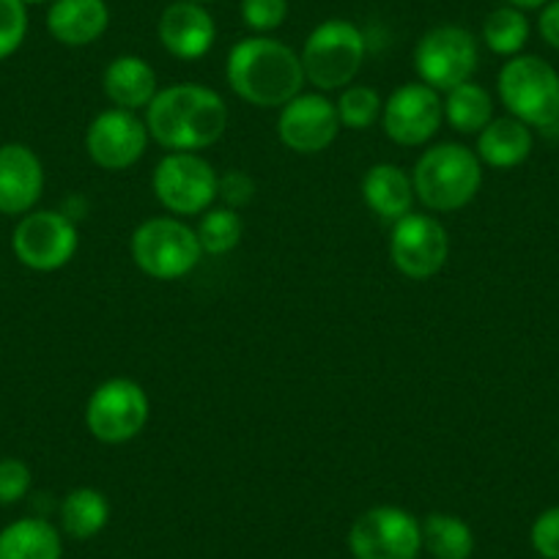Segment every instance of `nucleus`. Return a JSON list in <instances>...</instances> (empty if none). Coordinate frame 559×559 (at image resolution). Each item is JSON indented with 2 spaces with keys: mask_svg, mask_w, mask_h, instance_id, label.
<instances>
[{
  "mask_svg": "<svg viewBox=\"0 0 559 559\" xmlns=\"http://www.w3.org/2000/svg\"><path fill=\"white\" fill-rule=\"evenodd\" d=\"M483 41L493 56H521V50L530 41V20L521 9L504 3V7L493 9L483 23Z\"/></svg>",
  "mask_w": 559,
  "mask_h": 559,
  "instance_id": "a878e982",
  "label": "nucleus"
},
{
  "mask_svg": "<svg viewBox=\"0 0 559 559\" xmlns=\"http://www.w3.org/2000/svg\"><path fill=\"white\" fill-rule=\"evenodd\" d=\"M192 3H203V7H206V3H212V0H192Z\"/></svg>",
  "mask_w": 559,
  "mask_h": 559,
  "instance_id": "e433bc0d",
  "label": "nucleus"
},
{
  "mask_svg": "<svg viewBox=\"0 0 559 559\" xmlns=\"http://www.w3.org/2000/svg\"><path fill=\"white\" fill-rule=\"evenodd\" d=\"M532 146V129L524 121L513 116L493 118L480 134H477V159L493 170L519 168L530 159Z\"/></svg>",
  "mask_w": 559,
  "mask_h": 559,
  "instance_id": "aec40b11",
  "label": "nucleus"
},
{
  "mask_svg": "<svg viewBox=\"0 0 559 559\" xmlns=\"http://www.w3.org/2000/svg\"><path fill=\"white\" fill-rule=\"evenodd\" d=\"M444 121L464 134H480L493 121V99L483 85L461 83L442 99Z\"/></svg>",
  "mask_w": 559,
  "mask_h": 559,
  "instance_id": "393cba45",
  "label": "nucleus"
},
{
  "mask_svg": "<svg viewBox=\"0 0 559 559\" xmlns=\"http://www.w3.org/2000/svg\"><path fill=\"white\" fill-rule=\"evenodd\" d=\"M252 192H255L252 179L247 174H239V170L219 179V198H223L225 206H230V209L245 206V203L252 198Z\"/></svg>",
  "mask_w": 559,
  "mask_h": 559,
  "instance_id": "473e14b6",
  "label": "nucleus"
},
{
  "mask_svg": "<svg viewBox=\"0 0 559 559\" xmlns=\"http://www.w3.org/2000/svg\"><path fill=\"white\" fill-rule=\"evenodd\" d=\"M444 121V105L439 91L426 83H406L390 94L381 107V127L397 146H426Z\"/></svg>",
  "mask_w": 559,
  "mask_h": 559,
  "instance_id": "ddd939ff",
  "label": "nucleus"
},
{
  "mask_svg": "<svg viewBox=\"0 0 559 559\" xmlns=\"http://www.w3.org/2000/svg\"><path fill=\"white\" fill-rule=\"evenodd\" d=\"M102 91L112 107L132 112L143 110L157 96V72L140 56H118L102 74Z\"/></svg>",
  "mask_w": 559,
  "mask_h": 559,
  "instance_id": "6ab92c4d",
  "label": "nucleus"
},
{
  "mask_svg": "<svg viewBox=\"0 0 559 559\" xmlns=\"http://www.w3.org/2000/svg\"><path fill=\"white\" fill-rule=\"evenodd\" d=\"M499 99L526 127L559 123V72L537 56H513L499 72Z\"/></svg>",
  "mask_w": 559,
  "mask_h": 559,
  "instance_id": "423d86ee",
  "label": "nucleus"
},
{
  "mask_svg": "<svg viewBox=\"0 0 559 559\" xmlns=\"http://www.w3.org/2000/svg\"><path fill=\"white\" fill-rule=\"evenodd\" d=\"M354 559H417L423 551V526L408 510L379 504L365 510L348 530Z\"/></svg>",
  "mask_w": 559,
  "mask_h": 559,
  "instance_id": "9d476101",
  "label": "nucleus"
},
{
  "mask_svg": "<svg viewBox=\"0 0 559 559\" xmlns=\"http://www.w3.org/2000/svg\"><path fill=\"white\" fill-rule=\"evenodd\" d=\"M45 192V165L25 143L0 146V214L17 217L34 212Z\"/></svg>",
  "mask_w": 559,
  "mask_h": 559,
  "instance_id": "dca6fc26",
  "label": "nucleus"
},
{
  "mask_svg": "<svg viewBox=\"0 0 559 559\" xmlns=\"http://www.w3.org/2000/svg\"><path fill=\"white\" fill-rule=\"evenodd\" d=\"M241 20L255 36H269L288 20V0H241Z\"/></svg>",
  "mask_w": 559,
  "mask_h": 559,
  "instance_id": "c756f323",
  "label": "nucleus"
},
{
  "mask_svg": "<svg viewBox=\"0 0 559 559\" xmlns=\"http://www.w3.org/2000/svg\"><path fill=\"white\" fill-rule=\"evenodd\" d=\"M341 132L335 102L324 94H297L280 107L277 138L294 154H321L335 143Z\"/></svg>",
  "mask_w": 559,
  "mask_h": 559,
  "instance_id": "2eb2a0df",
  "label": "nucleus"
},
{
  "mask_svg": "<svg viewBox=\"0 0 559 559\" xmlns=\"http://www.w3.org/2000/svg\"><path fill=\"white\" fill-rule=\"evenodd\" d=\"M537 31L548 47L559 50V0H548L543 7L540 17H537Z\"/></svg>",
  "mask_w": 559,
  "mask_h": 559,
  "instance_id": "72a5a7b5",
  "label": "nucleus"
},
{
  "mask_svg": "<svg viewBox=\"0 0 559 559\" xmlns=\"http://www.w3.org/2000/svg\"><path fill=\"white\" fill-rule=\"evenodd\" d=\"M225 80L239 99L263 110L288 105L308 83L299 52L272 36L236 41L225 61Z\"/></svg>",
  "mask_w": 559,
  "mask_h": 559,
  "instance_id": "f03ea898",
  "label": "nucleus"
},
{
  "mask_svg": "<svg viewBox=\"0 0 559 559\" xmlns=\"http://www.w3.org/2000/svg\"><path fill=\"white\" fill-rule=\"evenodd\" d=\"M450 255V236L431 214H406L390 236V258L408 280H428L442 272Z\"/></svg>",
  "mask_w": 559,
  "mask_h": 559,
  "instance_id": "f8f14e48",
  "label": "nucleus"
},
{
  "mask_svg": "<svg viewBox=\"0 0 559 559\" xmlns=\"http://www.w3.org/2000/svg\"><path fill=\"white\" fill-rule=\"evenodd\" d=\"M368 56L365 34L352 20H324L302 47L305 80L319 91L348 88Z\"/></svg>",
  "mask_w": 559,
  "mask_h": 559,
  "instance_id": "20e7f679",
  "label": "nucleus"
},
{
  "mask_svg": "<svg viewBox=\"0 0 559 559\" xmlns=\"http://www.w3.org/2000/svg\"><path fill=\"white\" fill-rule=\"evenodd\" d=\"M80 247L78 225L72 217L52 209L23 214L12 234V250L23 266L34 272H56L74 258Z\"/></svg>",
  "mask_w": 559,
  "mask_h": 559,
  "instance_id": "9b49d317",
  "label": "nucleus"
},
{
  "mask_svg": "<svg viewBox=\"0 0 559 559\" xmlns=\"http://www.w3.org/2000/svg\"><path fill=\"white\" fill-rule=\"evenodd\" d=\"M201 250L206 255H228L236 250L245 234V223H241L239 212L230 206H212L209 212L201 214V223L195 228Z\"/></svg>",
  "mask_w": 559,
  "mask_h": 559,
  "instance_id": "bb28decb",
  "label": "nucleus"
},
{
  "mask_svg": "<svg viewBox=\"0 0 559 559\" xmlns=\"http://www.w3.org/2000/svg\"><path fill=\"white\" fill-rule=\"evenodd\" d=\"M25 7H39V3H47V0H23Z\"/></svg>",
  "mask_w": 559,
  "mask_h": 559,
  "instance_id": "c9c22d12",
  "label": "nucleus"
},
{
  "mask_svg": "<svg viewBox=\"0 0 559 559\" xmlns=\"http://www.w3.org/2000/svg\"><path fill=\"white\" fill-rule=\"evenodd\" d=\"M159 45L179 61H198L212 50L217 39V25L203 3L176 0L163 12L157 25Z\"/></svg>",
  "mask_w": 559,
  "mask_h": 559,
  "instance_id": "f3484780",
  "label": "nucleus"
},
{
  "mask_svg": "<svg viewBox=\"0 0 559 559\" xmlns=\"http://www.w3.org/2000/svg\"><path fill=\"white\" fill-rule=\"evenodd\" d=\"M504 3H508V7L521 9V12H530V9H543L548 0H504Z\"/></svg>",
  "mask_w": 559,
  "mask_h": 559,
  "instance_id": "f704fd0d",
  "label": "nucleus"
},
{
  "mask_svg": "<svg viewBox=\"0 0 559 559\" xmlns=\"http://www.w3.org/2000/svg\"><path fill=\"white\" fill-rule=\"evenodd\" d=\"M110 25L105 0H52L47 12V31L67 47H88L102 39Z\"/></svg>",
  "mask_w": 559,
  "mask_h": 559,
  "instance_id": "a211bd4d",
  "label": "nucleus"
},
{
  "mask_svg": "<svg viewBox=\"0 0 559 559\" xmlns=\"http://www.w3.org/2000/svg\"><path fill=\"white\" fill-rule=\"evenodd\" d=\"M152 417L146 390L132 379H107L85 403V426L102 444H127L143 433Z\"/></svg>",
  "mask_w": 559,
  "mask_h": 559,
  "instance_id": "6e6552de",
  "label": "nucleus"
},
{
  "mask_svg": "<svg viewBox=\"0 0 559 559\" xmlns=\"http://www.w3.org/2000/svg\"><path fill=\"white\" fill-rule=\"evenodd\" d=\"M152 140L168 152H203L214 146L228 127V105L214 88L179 83L157 91L146 107Z\"/></svg>",
  "mask_w": 559,
  "mask_h": 559,
  "instance_id": "f257e3e1",
  "label": "nucleus"
},
{
  "mask_svg": "<svg viewBox=\"0 0 559 559\" xmlns=\"http://www.w3.org/2000/svg\"><path fill=\"white\" fill-rule=\"evenodd\" d=\"M423 526V548L433 559H472L475 554V532L461 515L431 513L419 521Z\"/></svg>",
  "mask_w": 559,
  "mask_h": 559,
  "instance_id": "b1692460",
  "label": "nucleus"
},
{
  "mask_svg": "<svg viewBox=\"0 0 559 559\" xmlns=\"http://www.w3.org/2000/svg\"><path fill=\"white\" fill-rule=\"evenodd\" d=\"M129 250L140 272L163 283L187 277L203 258L195 228L174 214L143 219L134 228Z\"/></svg>",
  "mask_w": 559,
  "mask_h": 559,
  "instance_id": "39448f33",
  "label": "nucleus"
},
{
  "mask_svg": "<svg viewBox=\"0 0 559 559\" xmlns=\"http://www.w3.org/2000/svg\"><path fill=\"white\" fill-rule=\"evenodd\" d=\"M480 63L477 39L464 25H437L419 36L414 47V69L419 83L433 91H453L455 85L469 83Z\"/></svg>",
  "mask_w": 559,
  "mask_h": 559,
  "instance_id": "1a4fd4ad",
  "label": "nucleus"
},
{
  "mask_svg": "<svg viewBox=\"0 0 559 559\" xmlns=\"http://www.w3.org/2000/svg\"><path fill=\"white\" fill-rule=\"evenodd\" d=\"M28 36V7L23 0H0V61L23 47Z\"/></svg>",
  "mask_w": 559,
  "mask_h": 559,
  "instance_id": "c85d7f7f",
  "label": "nucleus"
},
{
  "mask_svg": "<svg viewBox=\"0 0 559 559\" xmlns=\"http://www.w3.org/2000/svg\"><path fill=\"white\" fill-rule=\"evenodd\" d=\"M335 107L337 118H341V127L362 132V129L381 121V107H384V102H381L376 88H368V85H348V88H343Z\"/></svg>",
  "mask_w": 559,
  "mask_h": 559,
  "instance_id": "cd10ccee",
  "label": "nucleus"
},
{
  "mask_svg": "<svg viewBox=\"0 0 559 559\" xmlns=\"http://www.w3.org/2000/svg\"><path fill=\"white\" fill-rule=\"evenodd\" d=\"M31 466L20 459H0V504H17L31 491Z\"/></svg>",
  "mask_w": 559,
  "mask_h": 559,
  "instance_id": "7c9ffc66",
  "label": "nucleus"
},
{
  "mask_svg": "<svg viewBox=\"0 0 559 559\" xmlns=\"http://www.w3.org/2000/svg\"><path fill=\"white\" fill-rule=\"evenodd\" d=\"M152 190L165 212L174 217H192L214 206L219 198V176L201 154L168 152L154 168Z\"/></svg>",
  "mask_w": 559,
  "mask_h": 559,
  "instance_id": "0eeeda50",
  "label": "nucleus"
},
{
  "mask_svg": "<svg viewBox=\"0 0 559 559\" xmlns=\"http://www.w3.org/2000/svg\"><path fill=\"white\" fill-rule=\"evenodd\" d=\"M412 185L419 203L431 212H459L480 192L483 163L461 143H439L417 159Z\"/></svg>",
  "mask_w": 559,
  "mask_h": 559,
  "instance_id": "7ed1b4c3",
  "label": "nucleus"
},
{
  "mask_svg": "<svg viewBox=\"0 0 559 559\" xmlns=\"http://www.w3.org/2000/svg\"><path fill=\"white\" fill-rule=\"evenodd\" d=\"M148 127L132 110H102L85 129V152L105 170H127L140 163L148 148Z\"/></svg>",
  "mask_w": 559,
  "mask_h": 559,
  "instance_id": "4468645a",
  "label": "nucleus"
},
{
  "mask_svg": "<svg viewBox=\"0 0 559 559\" xmlns=\"http://www.w3.org/2000/svg\"><path fill=\"white\" fill-rule=\"evenodd\" d=\"M412 176L392 163H379L362 176V201L386 223H397L414 206Z\"/></svg>",
  "mask_w": 559,
  "mask_h": 559,
  "instance_id": "412c9836",
  "label": "nucleus"
},
{
  "mask_svg": "<svg viewBox=\"0 0 559 559\" xmlns=\"http://www.w3.org/2000/svg\"><path fill=\"white\" fill-rule=\"evenodd\" d=\"M110 521V502L99 488H74L61 502V530L72 540H91Z\"/></svg>",
  "mask_w": 559,
  "mask_h": 559,
  "instance_id": "5701e85b",
  "label": "nucleus"
},
{
  "mask_svg": "<svg viewBox=\"0 0 559 559\" xmlns=\"http://www.w3.org/2000/svg\"><path fill=\"white\" fill-rule=\"evenodd\" d=\"M61 530L47 519H17L0 530V559H61Z\"/></svg>",
  "mask_w": 559,
  "mask_h": 559,
  "instance_id": "4be33fe9",
  "label": "nucleus"
},
{
  "mask_svg": "<svg viewBox=\"0 0 559 559\" xmlns=\"http://www.w3.org/2000/svg\"><path fill=\"white\" fill-rule=\"evenodd\" d=\"M530 540L543 559H559V504L537 515L530 530Z\"/></svg>",
  "mask_w": 559,
  "mask_h": 559,
  "instance_id": "2f4dec72",
  "label": "nucleus"
}]
</instances>
